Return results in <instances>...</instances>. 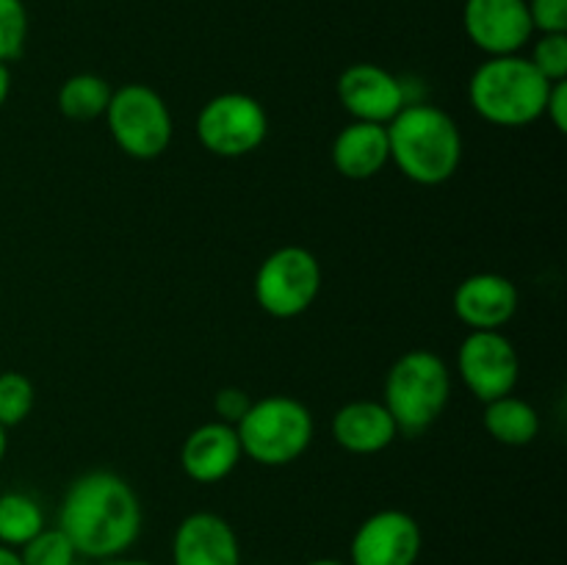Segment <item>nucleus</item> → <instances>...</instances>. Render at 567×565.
<instances>
[{
  "label": "nucleus",
  "instance_id": "obj_1",
  "mask_svg": "<svg viewBox=\"0 0 567 565\" xmlns=\"http://www.w3.org/2000/svg\"><path fill=\"white\" fill-rule=\"evenodd\" d=\"M144 513L136 491L114 471H86L64 493L59 530L75 546L78 557L109 559L127 554L142 535Z\"/></svg>",
  "mask_w": 567,
  "mask_h": 565
},
{
  "label": "nucleus",
  "instance_id": "obj_2",
  "mask_svg": "<svg viewBox=\"0 0 567 565\" xmlns=\"http://www.w3.org/2000/svg\"><path fill=\"white\" fill-rule=\"evenodd\" d=\"M391 161L408 181L441 186L452 181L463 161V136L452 114L430 103H408L388 122Z\"/></svg>",
  "mask_w": 567,
  "mask_h": 565
},
{
  "label": "nucleus",
  "instance_id": "obj_3",
  "mask_svg": "<svg viewBox=\"0 0 567 565\" xmlns=\"http://www.w3.org/2000/svg\"><path fill=\"white\" fill-rule=\"evenodd\" d=\"M551 83L526 55H491L468 81L471 109L498 127H526L546 111Z\"/></svg>",
  "mask_w": 567,
  "mask_h": 565
},
{
  "label": "nucleus",
  "instance_id": "obj_4",
  "mask_svg": "<svg viewBox=\"0 0 567 565\" xmlns=\"http://www.w3.org/2000/svg\"><path fill=\"white\" fill-rule=\"evenodd\" d=\"M452 397V371L432 349H410L385 377L382 404L396 421L399 432L415 438L430 430Z\"/></svg>",
  "mask_w": 567,
  "mask_h": 565
},
{
  "label": "nucleus",
  "instance_id": "obj_5",
  "mask_svg": "<svg viewBox=\"0 0 567 565\" xmlns=\"http://www.w3.org/2000/svg\"><path fill=\"white\" fill-rule=\"evenodd\" d=\"M241 452L252 458L260 465H288L308 452L313 441V415L299 399L282 397H264L244 413V419L236 424Z\"/></svg>",
  "mask_w": 567,
  "mask_h": 565
},
{
  "label": "nucleus",
  "instance_id": "obj_6",
  "mask_svg": "<svg viewBox=\"0 0 567 565\" xmlns=\"http://www.w3.org/2000/svg\"><path fill=\"white\" fill-rule=\"evenodd\" d=\"M105 122L116 147L138 161H153L169 150L175 125L169 105L147 83H125L114 89Z\"/></svg>",
  "mask_w": 567,
  "mask_h": 565
},
{
  "label": "nucleus",
  "instance_id": "obj_7",
  "mask_svg": "<svg viewBox=\"0 0 567 565\" xmlns=\"http://www.w3.org/2000/svg\"><path fill=\"white\" fill-rule=\"evenodd\" d=\"M321 291V264L310 249L288 244L275 249L255 275V299L275 319L302 316Z\"/></svg>",
  "mask_w": 567,
  "mask_h": 565
},
{
  "label": "nucleus",
  "instance_id": "obj_8",
  "mask_svg": "<svg viewBox=\"0 0 567 565\" xmlns=\"http://www.w3.org/2000/svg\"><path fill=\"white\" fill-rule=\"evenodd\" d=\"M266 133H269V116L252 94H216L197 114L199 144L221 158H241L255 153L266 142Z\"/></svg>",
  "mask_w": 567,
  "mask_h": 565
},
{
  "label": "nucleus",
  "instance_id": "obj_9",
  "mask_svg": "<svg viewBox=\"0 0 567 565\" xmlns=\"http://www.w3.org/2000/svg\"><path fill=\"white\" fill-rule=\"evenodd\" d=\"M457 371L480 402H493L518 386V349L502 330H471L457 349Z\"/></svg>",
  "mask_w": 567,
  "mask_h": 565
},
{
  "label": "nucleus",
  "instance_id": "obj_10",
  "mask_svg": "<svg viewBox=\"0 0 567 565\" xmlns=\"http://www.w3.org/2000/svg\"><path fill=\"white\" fill-rule=\"evenodd\" d=\"M424 546L419 521L404 510H377L354 530L349 565H415Z\"/></svg>",
  "mask_w": 567,
  "mask_h": 565
},
{
  "label": "nucleus",
  "instance_id": "obj_11",
  "mask_svg": "<svg viewBox=\"0 0 567 565\" xmlns=\"http://www.w3.org/2000/svg\"><path fill=\"white\" fill-rule=\"evenodd\" d=\"M463 25L487 59L520 53L535 33L526 0H465Z\"/></svg>",
  "mask_w": 567,
  "mask_h": 565
},
{
  "label": "nucleus",
  "instance_id": "obj_12",
  "mask_svg": "<svg viewBox=\"0 0 567 565\" xmlns=\"http://www.w3.org/2000/svg\"><path fill=\"white\" fill-rule=\"evenodd\" d=\"M338 100H341L343 111L352 114L360 122H377V125H388L399 111L410 100L408 86L393 75L391 70L380 64H360L347 66L338 78Z\"/></svg>",
  "mask_w": 567,
  "mask_h": 565
},
{
  "label": "nucleus",
  "instance_id": "obj_13",
  "mask_svg": "<svg viewBox=\"0 0 567 565\" xmlns=\"http://www.w3.org/2000/svg\"><path fill=\"white\" fill-rule=\"evenodd\" d=\"M175 565H241L236 530L221 515L199 510L177 524L172 537Z\"/></svg>",
  "mask_w": 567,
  "mask_h": 565
},
{
  "label": "nucleus",
  "instance_id": "obj_14",
  "mask_svg": "<svg viewBox=\"0 0 567 565\" xmlns=\"http://www.w3.org/2000/svg\"><path fill=\"white\" fill-rule=\"evenodd\" d=\"M518 286L496 271H476L454 291V314L471 330H502L518 314Z\"/></svg>",
  "mask_w": 567,
  "mask_h": 565
},
{
  "label": "nucleus",
  "instance_id": "obj_15",
  "mask_svg": "<svg viewBox=\"0 0 567 565\" xmlns=\"http://www.w3.org/2000/svg\"><path fill=\"white\" fill-rule=\"evenodd\" d=\"M241 441L233 424L214 419L192 430L183 441L181 465L186 476H192L199 485H214L227 480L241 463Z\"/></svg>",
  "mask_w": 567,
  "mask_h": 565
},
{
  "label": "nucleus",
  "instance_id": "obj_16",
  "mask_svg": "<svg viewBox=\"0 0 567 565\" xmlns=\"http://www.w3.org/2000/svg\"><path fill=\"white\" fill-rule=\"evenodd\" d=\"M399 427L388 408L374 399H354L332 415V438L352 454H377L391 446Z\"/></svg>",
  "mask_w": 567,
  "mask_h": 565
},
{
  "label": "nucleus",
  "instance_id": "obj_17",
  "mask_svg": "<svg viewBox=\"0 0 567 565\" xmlns=\"http://www.w3.org/2000/svg\"><path fill=\"white\" fill-rule=\"evenodd\" d=\"M391 161L388 127L377 122H349L332 142V164L349 181H369Z\"/></svg>",
  "mask_w": 567,
  "mask_h": 565
},
{
  "label": "nucleus",
  "instance_id": "obj_18",
  "mask_svg": "<svg viewBox=\"0 0 567 565\" xmlns=\"http://www.w3.org/2000/svg\"><path fill=\"white\" fill-rule=\"evenodd\" d=\"M482 421H485L487 435L504 446H529L540 435V413L515 393L485 402Z\"/></svg>",
  "mask_w": 567,
  "mask_h": 565
},
{
  "label": "nucleus",
  "instance_id": "obj_19",
  "mask_svg": "<svg viewBox=\"0 0 567 565\" xmlns=\"http://www.w3.org/2000/svg\"><path fill=\"white\" fill-rule=\"evenodd\" d=\"M114 89L94 72L70 75L59 89V111L72 122H92L105 116Z\"/></svg>",
  "mask_w": 567,
  "mask_h": 565
},
{
  "label": "nucleus",
  "instance_id": "obj_20",
  "mask_svg": "<svg viewBox=\"0 0 567 565\" xmlns=\"http://www.w3.org/2000/svg\"><path fill=\"white\" fill-rule=\"evenodd\" d=\"M44 510L31 493L6 491L0 493V543L22 548L31 537L44 530Z\"/></svg>",
  "mask_w": 567,
  "mask_h": 565
},
{
  "label": "nucleus",
  "instance_id": "obj_21",
  "mask_svg": "<svg viewBox=\"0 0 567 565\" xmlns=\"http://www.w3.org/2000/svg\"><path fill=\"white\" fill-rule=\"evenodd\" d=\"M37 388L22 371H0V427H17L31 415Z\"/></svg>",
  "mask_w": 567,
  "mask_h": 565
},
{
  "label": "nucleus",
  "instance_id": "obj_22",
  "mask_svg": "<svg viewBox=\"0 0 567 565\" xmlns=\"http://www.w3.org/2000/svg\"><path fill=\"white\" fill-rule=\"evenodd\" d=\"M20 559L22 565H75L81 557L59 526H44L20 548Z\"/></svg>",
  "mask_w": 567,
  "mask_h": 565
},
{
  "label": "nucleus",
  "instance_id": "obj_23",
  "mask_svg": "<svg viewBox=\"0 0 567 565\" xmlns=\"http://www.w3.org/2000/svg\"><path fill=\"white\" fill-rule=\"evenodd\" d=\"M28 11L22 0H0V64L17 61L25 50Z\"/></svg>",
  "mask_w": 567,
  "mask_h": 565
},
{
  "label": "nucleus",
  "instance_id": "obj_24",
  "mask_svg": "<svg viewBox=\"0 0 567 565\" xmlns=\"http://www.w3.org/2000/svg\"><path fill=\"white\" fill-rule=\"evenodd\" d=\"M529 61L548 83L567 81V33H540Z\"/></svg>",
  "mask_w": 567,
  "mask_h": 565
},
{
  "label": "nucleus",
  "instance_id": "obj_25",
  "mask_svg": "<svg viewBox=\"0 0 567 565\" xmlns=\"http://www.w3.org/2000/svg\"><path fill=\"white\" fill-rule=\"evenodd\" d=\"M535 31L567 33V0H526Z\"/></svg>",
  "mask_w": 567,
  "mask_h": 565
},
{
  "label": "nucleus",
  "instance_id": "obj_26",
  "mask_svg": "<svg viewBox=\"0 0 567 565\" xmlns=\"http://www.w3.org/2000/svg\"><path fill=\"white\" fill-rule=\"evenodd\" d=\"M249 404H252L249 393L241 391V388H233V386L221 388V391L214 397L216 419L225 421V424H233V427L244 419V413L249 410Z\"/></svg>",
  "mask_w": 567,
  "mask_h": 565
},
{
  "label": "nucleus",
  "instance_id": "obj_27",
  "mask_svg": "<svg viewBox=\"0 0 567 565\" xmlns=\"http://www.w3.org/2000/svg\"><path fill=\"white\" fill-rule=\"evenodd\" d=\"M543 116H548V122H551L559 133L567 131V81L551 83Z\"/></svg>",
  "mask_w": 567,
  "mask_h": 565
},
{
  "label": "nucleus",
  "instance_id": "obj_28",
  "mask_svg": "<svg viewBox=\"0 0 567 565\" xmlns=\"http://www.w3.org/2000/svg\"><path fill=\"white\" fill-rule=\"evenodd\" d=\"M9 92H11V70L9 64H0V109H3V103L9 100Z\"/></svg>",
  "mask_w": 567,
  "mask_h": 565
},
{
  "label": "nucleus",
  "instance_id": "obj_29",
  "mask_svg": "<svg viewBox=\"0 0 567 565\" xmlns=\"http://www.w3.org/2000/svg\"><path fill=\"white\" fill-rule=\"evenodd\" d=\"M100 565H153V563H150V559H142V557H127V554H116V557L100 559Z\"/></svg>",
  "mask_w": 567,
  "mask_h": 565
},
{
  "label": "nucleus",
  "instance_id": "obj_30",
  "mask_svg": "<svg viewBox=\"0 0 567 565\" xmlns=\"http://www.w3.org/2000/svg\"><path fill=\"white\" fill-rule=\"evenodd\" d=\"M0 565H22L20 552H17V548L3 546V543H0Z\"/></svg>",
  "mask_w": 567,
  "mask_h": 565
},
{
  "label": "nucleus",
  "instance_id": "obj_31",
  "mask_svg": "<svg viewBox=\"0 0 567 565\" xmlns=\"http://www.w3.org/2000/svg\"><path fill=\"white\" fill-rule=\"evenodd\" d=\"M305 565H347V563H341V559H336V557H319V559H310V563H305Z\"/></svg>",
  "mask_w": 567,
  "mask_h": 565
},
{
  "label": "nucleus",
  "instance_id": "obj_32",
  "mask_svg": "<svg viewBox=\"0 0 567 565\" xmlns=\"http://www.w3.org/2000/svg\"><path fill=\"white\" fill-rule=\"evenodd\" d=\"M6 449H9V438H6V427H0V460L6 458Z\"/></svg>",
  "mask_w": 567,
  "mask_h": 565
},
{
  "label": "nucleus",
  "instance_id": "obj_33",
  "mask_svg": "<svg viewBox=\"0 0 567 565\" xmlns=\"http://www.w3.org/2000/svg\"><path fill=\"white\" fill-rule=\"evenodd\" d=\"M75 565H86V563H81V559H78V563Z\"/></svg>",
  "mask_w": 567,
  "mask_h": 565
}]
</instances>
